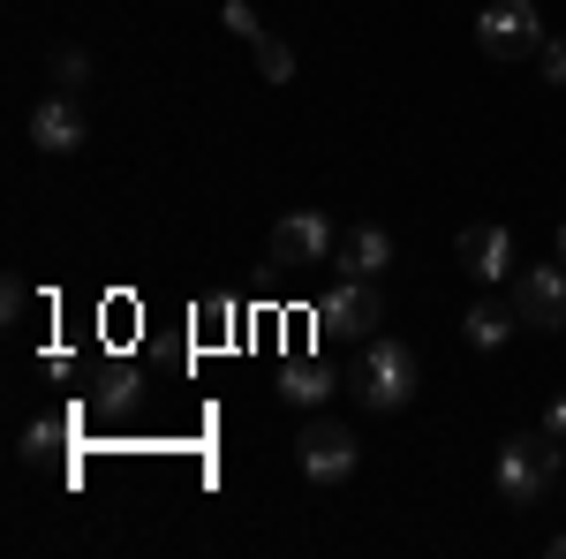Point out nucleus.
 Returning <instances> with one entry per match:
<instances>
[{
    "instance_id": "9d476101",
    "label": "nucleus",
    "mask_w": 566,
    "mask_h": 559,
    "mask_svg": "<svg viewBox=\"0 0 566 559\" xmlns=\"http://www.w3.org/2000/svg\"><path fill=\"white\" fill-rule=\"evenodd\" d=\"M340 258H348V272H363V280H378V272L392 265V235H386V227H370V219H363V227H348V242H340Z\"/></svg>"
},
{
    "instance_id": "6ab92c4d",
    "label": "nucleus",
    "mask_w": 566,
    "mask_h": 559,
    "mask_svg": "<svg viewBox=\"0 0 566 559\" xmlns=\"http://www.w3.org/2000/svg\"><path fill=\"white\" fill-rule=\"evenodd\" d=\"M559 265H566V219H559Z\"/></svg>"
},
{
    "instance_id": "f257e3e1",
    "label": "nucleus",
    "mask_w": 566,
    "mask_h": 559,
    "mask_svg": "<svg viewBox=\"0 0 566 559\" xmlns=\"http://www.w3.org/2000/svg\"><path fill=\"white\" fill-rule=\"evenodd\" d=\"M348 393L363 408H378V416L408 408V401H416V355H408V341H370L363 348L355 371H348Z\"/></svg>"
},
{
    "instance_id": "f8f14e48",
    "label": "nucleus",
    "mask_w": 566,
    "mask_h": 559,
    "mask_svg": "<svg viewBox=\"0 0 566 559\" xmlns=\"http://www.w3.org/2000/svg\"><path fill=\"white\" fill-rule=\"evenodd\" d=\"M325 393H333V379H325L317 363H287V371H280V401H295V408H317Z\"/></svg>"
},
{
    "instance_id": "4468645a",
    "label": "nucleus",
    "mask_w": 566,
    "mask_h": 559,
    "mask_svg": "<svg viewBox=\"0 0 566 559\" xmlns=\"http://www.w3.org/2000/svg\"><path fill=\"white\" fill-rule=\"evenodd\" d=\"M219 23H227L234 39H264V23H258V8H250V0H227V8H219Z\"/></svg>"
},
{
    "instance_id": "9b49d317",
    "label": "nucleus",
    "mask_w": 566,
    "mask_h": 559,
    "mask_svg": "<svg viewBox=\"0 0 566 559\" xmlns=\"http://www.w3.org/2000/svg\"><path fill=\"white\" fill-rule=\"evenodd\" d=\"M514 318H522V310H506V302H476V310L461 318V333H469V348H483V355H491V348L514 341Z\"/></svg>"
},
{
    "instance_id": "dca6fc26",
    "label": "nucleus",
    "mask_w": 566,
    "mask_h": 559,
    "mask_svg": "<svg viewBox=\"0 0 566 559\" xmlns=\"http://www.w3.org/2000/svg\"><path fill=\"white\" fill-rule=\"evenodd\" d=\"M53 76H61V84H84L91 61H84V53H61V61H53Z\"/></svg>"
},
{
    "instance_id": "f03ea898",
    "label": "nucleus",
    "mask_w": 566,
    "mask_h": 559,
    "mask_svg": "<svg viewBox=\"0 0 566 559\" xmlns=\"http://www.w3.org/2000/svg\"><path fill=\"white\" fill-rule=\"evenodd\" d=\"M552 476H559V438L552 431H514L499 446V499L506 507H536L552 491Z\"/></svg>"
},
{
    "instance_id": "ddd939ff",
    "label": "nucleus",
    "mask_w": 566,
    "mask_h": 559,
    "mask_svg": "<svg viewBox=\"0 0 566 559\" xmlns=\"http://www.w3.org/2000/svg\"><path fill=\"white\" fill-rule=\"evenodd\" d=\"M258 76L264 84H295V45L287 39H258Z\"/></svg>"
},
{
    "instance_id": "7ed1b4c3",
    "label": "nucleus",
    "mask_w": 566,
    "mask_h": 559,
    "mask_svg": "<svg viewBox=\"0 0 566 559\" xmlns=\"http://www.w3.org/2000/svg\"><path fill=\"white\" fill-rule=\"evenodd\" d=\"M476 45L491 61H528V53L544 45V15H536L528 0H491L476 15Z\"/></svg>"
},
{
    "instance_id": "f3484780",
    "label": "nucleus",
    "mask_w": 566,
    "mask_h": 559,
    "mask_svg": "<svg viewBox=\"0 0 566 559\" xmlns=\"http://www.w3.org/2000/svg\"><path fill=\"white\" fill-rule=\"evenodd\" d=\"M544 431H552V438H559V446H566V393H559V401H552V408H544Z\"/></svg>"
},
{
    "instance_id": "6e6552de",
    "label": "nucleus",
    "mask_w": 566,
    "mask_h": 559,
    "mask_svg": "<svg viewBox=\"0 0 566 559\" xmlns=\"http://www.w3.org/2000/svg\"><path fill=\"white\" fill-rule=\"evenodd\" d=\"M461 265L476 272V280H514L522 272V250H514V227H499V219H476V227H461Z\"/></svg>"
},
{
    "instance_id": "423d86ee",
    "label": "nucleus",
    "mask_w": 566,
    "mask_h": 559,
    "mask_svg": "<svg viewBox=\"0 0 566 559\" xmlns=\"http://www.w3.org/2000/svg\"><path fill=\"white\" fill-rule=\"evenodd\" d=\"M514 310L536 333H566V265H522L514 272Z\"/></svg>"
},
{
    "instance_id": "39448f33",
    "label": "nucleus",
    "mask_w": 566,
    "mask_h": 559,
    "mask_svg": "<svg viewBox=\"0 0 566 559\" xmlns=\"http://www.w3.org/2000/svg\"><path fill=\"white\" fill-rule=\"evenodd\" d=\"M378 318H386V302H378V288H370L363 272H348L340 288H325V302H317V325H325L333 341H363Z\"/></svg>"
},
{
    "instance_id": "a211bd4d",
    "label": "nucleus",
    "mask_w": 566,
    "mask_h": 559,
    "mask_svg": "<svg viewBox=\"0 0 566 559\" xmlns=\"http://www.w3.org/2000/svg\"><path fill=\"white\" fill-rule=\"evenodd\" d=\"M552 559H566V529H559V537H552Z\"/></svg>"
},
{
    "instance_id": "0eeeda50",
    "label": "nucleus",
    "mask_w": 566,
    "mask_h": 559,
    "mask_svg": "<svg viewBox=\"0 0 566 559\" xmlns=\"http://www.w3.org/2000/svg\"><path fill=\"white\" fill-rule=\"evenodd\" d=\"M295 454H303V476H310V484H348L355 462H363V446H355L348 424H310L303 438H295Z\"/></svg>"
},
{
    "instance_id": "1a4fd4ad",
    "label": "nucleus",
    "mask_w": 566,
    "mask_h": 559,
    "mask_svg": "<svg viewBox=\"0 0 566 559\" xmlns=\"http://www.w3.org/2000/svg\"><path fill=\"white\" fill-rule=\"evenodd\" d=\"M84 136H91V122H84V106L76 99H39V114H31V144L39 152H84Z\"/></svg>"
},
{
    "instance_id": "2eb2a0df",
    "label": "nucleus",
    "mask_w": 566,
    "mask_h": 559,
    "mask_svg": "<svg viewBox=\"0 0 566 559\" xmlns=\"http://www.w3.org/2000/svg\"><path fill=\"white\" fill-rule=\"evenodd\" d=\"M536 69H544V84H552V91H566V39L536 45Z\"/></svg>"
},
{
    "instance_id": "20e7f679",
    "label": "nucleus",
    "mask_w": 566,
    "mask_h": 559,
    "mask_svg": "<svg viewBox=\"0 0 566 559\" xmlns=\"http://www.w3.org/2000/svg\"><path fill=\"white\" fill-rule=\"evenodd\" d=\"M333 250H340V227H333V213H317V205H303V213H287L272 227V265H287V272L325 265Z\"/></svg>"
}]
</instances>
